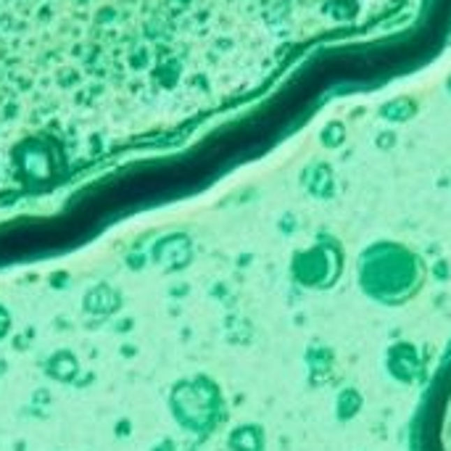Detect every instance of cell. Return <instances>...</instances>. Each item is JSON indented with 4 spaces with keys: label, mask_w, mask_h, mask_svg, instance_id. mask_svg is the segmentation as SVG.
Here are the masks:
<instances>
[{
    "label": "cell",
    "mask_w": 451,
    "mask_h": 451,
    "mask_svg": "<svg viewBox=\"0 0 451 451\" xmlns=\"http://www.w3.org/2000/svg\"><path fill=\"white\" fill-rule=\"evenodd\" d=\"M409 451H451V346L417 406Z\"/></svg>",
    "instance_id": "obj_1"
}]
</instances>
